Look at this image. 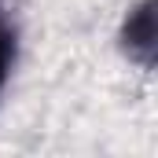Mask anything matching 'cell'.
Instances as JSON below:
<instances>
[{
  "label": "cell",
  "mask_w": 158,
  "mask_h": 158,
  "mask_svg": "<svg viewBox=\"0 0 158 158\" xmlns=\"http://www.w3.org/2000/svg\"><path fill=\"white\" fill-rule=\"evenodd\" d=\"M7 59H11V30H7V22L0 15V85L7 77Z\"/></svg>",
  "instance_id": "cell-2"
},
{
  "label": "cell",
  "mask_w": 158,
  "mask_h": 158,
  "mask_svg": "<svg viewBox=\"0 0 158 158\" xmlns=\"http://www.w3.org/2000/svg\"><path fill=\"white\" fill-rule=\"evenodd\" d=\"M129 55L140 59L143 66H151V52H155V11H151V0H143V7L129 11Z\"/></svg>",
  "instance_id": "cell-1"
}]
</instances>
